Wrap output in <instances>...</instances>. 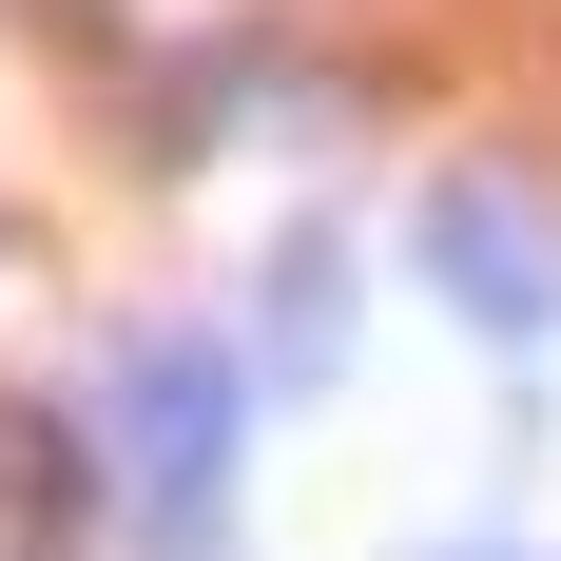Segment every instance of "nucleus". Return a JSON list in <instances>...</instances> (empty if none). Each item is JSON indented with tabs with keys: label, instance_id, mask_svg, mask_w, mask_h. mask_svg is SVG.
<instances>
[{
	"label": "nucleus",
	"instance_id": "nucleus-6",
	"mask_svg": "<svg viewBox=\"0 0 561 561\" xmlns=\"http://www.w3.org/2000/svg\"><path fill=\"white\" fill-rule=\"evenodd\" d=\"M0 252H20V214H0Z\"/></svg>",
	"mask_w": 561,
	"mask_h": 561
},
{
	"label": "nucleus",
	"instance_id": "nucleus-4",
	"mask_svg": "<svg viewBox=\"0 0 561 561\" xmlns=\"http://www.w3.org/2000/svg\"><path fill=\"white\" fill-rule=\"evenodd\" d=\"M252 116H348V78H310L290 39H194V78H156V98H136V156L194 174V156H232Z\"/></svg>",
	"mask_w": 561,
	"mask_h": 561
},
{
	"label": "nucleus",
	"instance_id": "nucleus-2",
	"mask_svg": "<svg viewBox=\"0 0 561 561\" xmlns=\"http://www.w3.org/2000/svg\"><path fill=\"white\" fill-rule=\"evenodd\" d=\"M407 272H426V310H446V330L504 348V368H542V348H561V214H542V174H504V156L426 174Z\"/></svg>",
	"mask_w": 561,
	"mask_h": 561
},
{
	"label": "nucleus",
	"instance_id": "nucleus-1",
	"mask_svg": "<svg viewBox=\"0 0 561 561\" xmlns=\"http://www.w3.org/2000/svg\"><path fill=\"white\" fill-rule=\"evenodd\" d=\"M252 348L232 330H116L98 348V465H116V523L136 561H232L252 542Z\"/></svg>",
	"mask_w": 561,
	"mask_h": 561
},
{
	"label": "nucleus",
	"instance_id": "nucleus-3",
	"mask_svg": "<svg viewBox=\"0 0 561 561\" xmlns=\"http://www.w3.org/2000/svg\"><path fill=\"white\" fill-rule=\"evenodd\" d=\"M232 348H252V388H272V407H330L348 368H368V252H348V214H272Z\"/></svg>",
	"mask_w": 561,
	"mask_h": 561
},
{
	"label": "nucleus",
	"instance_id": "nucleus-5",
	"mask_svg": "<svg viewBox=\"0 0 561 561\" xmlns=\"http://www.w3.org/2000/svg\"><path fill=\"white\" fill-rule=\"evenodd\" d=\"M407 561H561V542H523V523H446V542H407Z\"/></svg>",
	"mask_w": 561,
	"mask_h": 561
}]
</instances>
